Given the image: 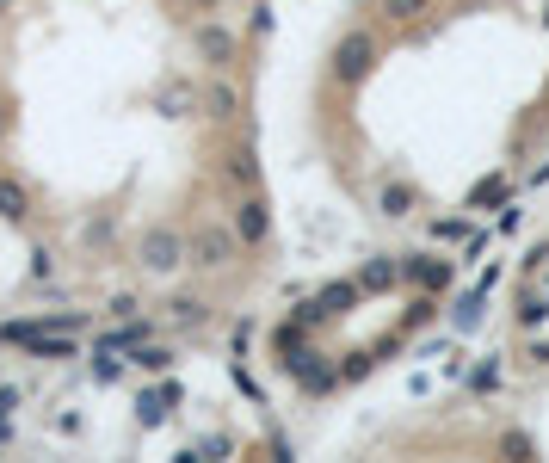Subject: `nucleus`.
Returning a JSON list of instances; mask_svg holds the SVG:
<instances>
[{
  "instance_id": "obj_1",
  "label": "nucleus",
  "mask_w": 549,
  "mask_h": 463,
  "mask_svg": "<svg viewBox=\"0 0 549 463\" xmlns=\"http://www.w3.org/2000/svg\"><path fill=\"white\" fill-rule=\"evenodd\" d=\"M358 297H364V284L358 278H340V284H327V291H315L303 309H290L303 328H321V322H340V315H352L358 309Z\"/></svg>"
},
{
  "instance_id": "obj_2",
  "label": "nucleus",
  "mask_w": 549,
  "mask_h": 463,
  "mask_svg": "<svg viewBox=\"0 0 549 463\" xmlns=\"http://www.w3.org/2000/svg\"><path fill=\"white\" fill-rule=\"evenodd\" d=\"M136 260H142V272L173 278L192 254H186V235H179V229H149V235H142V247H136Z\"/></svg>"
},
{
  "instance_id": "obj_3",
  "label": "nucleus",
  "mask_w": 549,
  "mask_h": 463,
  "mask_svg": "<svg viewBox=\"0 0 549 463\" xmlns=\"http://www.w3.org/2000/svg\"><path fill=\"white\" fill-rule=\"evenodd\" d=\"M371 68H377V38H371V31H346V38L334 44V81L358 87Z\"/></svg>"
},
{
  "instance_id": "obj_4",
  "label": "nucleus",
  "mask_w": 549,
  "mask_h": 463,
  "mask_svg": "<svg viewBox=\"0 0 549 463\" xmlns=\"http://www.w3.org/2000/svg\"><path fill=\"white\" fill-rule=\"evenodd\" d=\"M235 241H241V235H229V229H198V235L186 241V254H192V266H204V272H223V266L235 260Z\"/></svg>"
},
{
  "instance_id": "obj_5",
  "label": "nucleus",
  "mask_w": 549,
  "mask_h": 463,
  "mask_svg": "<svg viewBox=\"0 0 549 463\" xmlns=\"http://www.w3.org/2000/svg\"><path fill=\"white\" fill-rule=\"evenodd\" d=\"M494 284H500V266H488L482 278H475V291H463V303L451 309V328H457V334H475V328H482V315H488V291H494Z\"/></svg>"
},
{
  "instance_id": "obj_6",
  "label": "nucleus",
  "mask_w": 549,
  "mask_h": 463,
  "mask_svg": "<svg viewBox=\"0 0 549 463\" xmlns=\"http://www.w3.org/2000/svg\"><path fill=\"white\" fill-rule=\"evenodd\" d=\"M408 278V266H401V254H371L358 266V284H364V297H383V291H395V284Z\"/></svg>"
},
{
  "instance_id": "obj_7",
  "label": "nucleus",
  "mask_w": 549,
  "mask_h": 463,
  "mask_svg": "<svg viewBox=\"0 0 549 463\" xmlns=\"http://www.w3.org/2000/svg\"><path fill=\"white\" fill-rule=\"evenodd\" d=\"M192 44H198V56H204L210 68H235V56H241V44L229 38L223 25H192Z\"/></svg>"
},
{
  "instance_id": "obj_8",
  "label": "nucleus",
  "mask_w": 549,
  "mask_h": 463,
  "mask_svg": "<svg viewBox=\"0 0 549 463\" xmlns=\"http://www.w3.org/2000/svg\"><path fill=\"white\" fill-rule=\"evenodd\" d=\"M235 235L247 241V247H260L266 235H272V210H266V198H241V210H235Z\"/></svg>"
},
{
  "instance_id": "obj_9",
  "label": "nucleus",
  "mask_w": 549,
  "mask_h": 463,
  "mask_svg": "<svg viewBox=\"0 0 549 463\" xmlns=\"http://www.w3.org/2000/svg\"><path fill=\"white\" fill-rule=\"evenodd\" d=\"M173 402H179V383H167V389H142V396H136V426H142V433H155V426L173 414Z\"/></svg>"
},
{
  "instance_id": "obj_10",
  "label": "nucleus",
  "mask_w": 549,
  "mask_h": 463,
  "mask_svg": "<svg viewBox=\"0 0 549 463\" xmlns=\"http://www.w3.org/2000/svg\"><path fill=\"white\" fill-rule=\"evenodd\" d=\"M401 266H408V278L420 284V291H445V284H451V260H432V254H401Z\"/></svg>"
},
{
  "instance_id": "obj_11",
  "label": "nucleus",
  "mask_w": 549,
  "mask_h": 463,
  "mask_svg": "<svg viewBox=\"0 0 549 463\" xmlns=\"http://www.w3.org/2000/svg\"><path fill=\"white\" fill-rule=\"evenodd\" d=\"M25 217H31V192H25V180L0 173V223H25Z\"/></svg>"
},
{
  "instance_id": "obj_12",
  "label": "nucleus",
  "mask_w": 549,
  "mask_h": 463,
  "mask_svg": "<svg viewBox=\"0 0 549 463\" xmlns=\"http://www.w3.org/2000/svg\"><path fill=\"white\" fill-rule=\"evenodd\" d=\"M192 105H198V93H192V81H167V87L155 93V112H161V118H186V112H192Z\"/></svg>"
},
{
  "instance_id": "obj_13",
  "label": "nucleus",
  "mask_w": 549,
  "mask_h": 463,
  "mask_svg": "<svg viewBox=\"0 0 549 463\" xmlns=\"http://www.w3.org/2000/svg\"><path fill=\"white\" fill-rule=\"evenodd\" d=\"M130 365H136V371H149V377H167V371H173V352H167V346H149V340H136V346H130Z\"/></svg>"
},
{
  "instance_id": "obj_14",
  "label": "nucleus",
  "mask_w": 549,
  "mask_h": 463,
  "mask_svg": "<svg viewBox=\"0 0 549 463\" xmlns=\"http://www.w3.org/2000/svg\"><path fill=\"white\" fill-rule=\"evenodd\" d=\"M377 204H383V217H408V210H414V186L408 180H383Z\"/></svg>"
},
{
  "instance_id": "obj_15",
  "label": "nucleus",
  "mask_w": 549,
  "mask_h": 463,
  "mask_svg": "<svg viewBox=\"0 0 549 463\" xmlns=\"http://www.w3.org/2000/svg\"><path fill=\"white\" fill-rule=\"evenodd\" d=\"M488 204H506V173H488V180L469 186V210H488Z\"/></svg>"
},
{
  "instance_id": "obj_16",
  "label": "nucleus",
  "mask_w": 549,
  "mask_h": 463,
  "mask_svg": "<svg viewBox=\"0 0 549 463\" xmlns=\"http://www.w3.org/2000/svg\"><path fill=\"white\" fill-rule=\"evenodd\" d=\"M204 105H210V118H241V99H235L229 81H216V87L204 93Z\"/></svg>"
},
{
  "instance_id": "obj_17",
  "label": "nucleus",
  "mask_w": 549,
  "mask_h": 463,
  "mask_svg": "<svg viewBox=\"0 0 549 463\" xmlns=\"http://www.w3.org/2000/svg\"><path fill=\"white\" fill-rule=\"evenodd\" d=\"M173 322H179V328H204V322H210V303H198V297H173Z\"/></svg>"
},
{
  "instance_id": "obj_18",
  "label": "nucleus",
  "mask_w": 549,
  "mask_h": 463,
  "mask_svg": "<svg viewBox=\"0 0 549 463\" xmlns=\"http://www.w3.org/2000/svg\"><path fill=\"white\" fill-rule=\"evenodd\" d=\"M543 322H549V291H543V297L525 291V297H519V328H543Z\"/></svg>"
},
{
  "instance_id": "obj_19",
  "label": "nucleus",
  "mask_w": 549,
  "mask_h": 463,
  "mask_svg": "<svg viewBox=\"0 0 549 463\" xmlns=\"http://www.w3.org/2000/svg\"><path fill=\"white\" fill-rule=\"evenodd\" d=\"M469 389H475V396H494V389H500V359H494V352L469 371Z\"/></svg>"
},
{
  "instance_id": "obj_20",
  "label": "nucleus",
  "mask_w": 549,
  "mask_h": 463,
  "mask_svg": "<svg viewBox=\"0 0 549 463\" xmlns=\"http://www.w3.org/2000/svg\"><path fill=\"white\" fill-rule=\"evenodd\" d=\"M229 180H235V186H253V180H260V161H253L247 149H235V155H229Z\"/></svg>"
},
{
  "instance_id": "obj_21",
  "label": "nucleus",
  "mask_w": 549,
  "mask_h": 463,
  "mask_svg": "<svg viewBox=\"0 0 549 463\" xmlns=\"http://www.w3.org/2000/svg\"><path fill=\"white\" fill-rule=\"evenodd\" d=\"M25 346H31V359H75V346H68V340H44V334H31Z\"/></svg>"
},
{
  "instance_id": "obj_22",
  "label": "nucleus",
  "mask_w": 549,
  "mask_h": 463,
  "mask_svg": "<svg viewBox=\"0 0 549 463\" xmlns=\"http://www.w3.org/2000/svg\"><path fill=\"white\" fill-rule=\"evenodd\" d=\"M426 7H432V0H383V13H389V19H420Z\"/></svg>"
},
{
  "instance_id": "obj_23",
  "label": "nucleus",
  "mask_w": 549,
  "mask_h": 463,
  "mask_svg": "<svg viewBox=\"0 0 549 463\" xmlns=\"http://www.w3.org/2000/svg\"><path fill=\"white\" fill-rule=\"evenodd\" d=\"M432 241H469V223H463V217H445V223H432Z\"/></svg>"
},
{
  "instance_id": "obj_24",
  "label": "nucleus",
  "mask_w": 549,
  "mask_h": 463,
  "mask_svg": "<svg viewBox=\"0 0 549 463\" xmlns=\"http://www.w3.org/2000/svg\"><path fill=\"white\" fill-rule=\"evenodd\" d=\"M93 377H99V383H118V377H124V365H118V359H105V352H99V365H93Z\"/></svg>"
},
{
  "instance_id": "obj_25",
  "label": "nucleus",
  "mask_w": 549,
  "mask_h": 463,
  "mask_svg": "<svg viewBox=\"0 0 549 463\" xmlns=\"http://www.w3.org/2000/svg\"><path fill=\"white\" fill-rule=\"evenodd\" d=\"M500 451H506V457H531V439H525V433H506Z\"/></svg>"
},
{
  "instance_id": "obj_26",
  "label": "nucleus",
  "mask_w": 549,
  "mask_h": 463,
  "mask_svg": "<svg viewBox=\"0 0 549 463\" xmlns=\"http://www.w3.org/2000/svg\"><path fill=\"white\" fill-rule=\"evenodd\" d=\"M488 254V235L482 229H469V241H463V260H482Z\"/></svg>"
},
{
  "instance_id": "obj_27",
  "label": "nucleus",
  "mask_w": 549,
  "mask_h": 463,
  "mask_svg": "<svg viewBox=\"0 0 549 463\" xmlns=\"http://www.w3.org/2000/svg\"><path fill=\"white\" fill-rule=\"evenodd\" d=\"M519 223H525V210H519V204H500V235H512Z\"/></svg>"
},
{
  "instance_id": "obj_28",
  "label": "nucleus",
  "mask_w": 549,
  "mask_h": 463,
  "mask_svg": "<svg viewBox=\"0 0 549 463\" xmlns=\"http://www.w3.org/2000/svg\"><path fill=\"white\" fill-rule=\"evenodd\" d=\"M364 371H371V352H352V365H346V371H340V377H346V383H352V377H364Z\"/></svg>"
},
{
  "instance_id": "obj_29",
  "label": "nucleus",
  "mask_w": 549,
  "mask_h": 463,
  "mask_svg": "<svg viewBox=\"0 0 549 463\" xmlns=\"http://www.w3.org/2000/svg\"><path fill=\"white\" fill-rule=\"evenodd\" d=\"M13 408H19V389H13V383H0V414H13Z\"/></svg>"
},
{
  "instance_id": "obj_30",
  "label": "nucleus",
  "mask_w": 549,
  "mask_h": 463,
  "mask_svg": "<svg viewBox=\"0 0 549 463\" xmlns=\"http://www.w3.org/2000/svg\"><path fill=\"white\" fill-rule=\"evenodd\" d=\"M537 365H549V340H543V346H537Z\"/></svg>"
},
{
  "instance_id": "obj_31",
  "label": "nucleus",
  "mask_w": 549,
  "mask_h": 463,
  "mask_svg": "<svg viewBox=\"0 0 549 463\" xmlns=\"http://www.w3.org/2000/svg\"><path fill=\"white\" fill-rule=\"evenodd\" d=\"M7 433H13V426H7V414H0V445H7Z\"/></svg>"
},
{
  "instance_id": "obj_32",
  "label": "nucleus",
  "mask_w": 549,
  "mask_h": 463,
  "mask_svg": "<svg viewBox=\"0 0 549 463\" xmlns=\"http://www.w3.org/2000/svg\"><path fill=\"white\" fill-rule=\"evenodd\" d=\"M7 124H13V118H7V105H0V136H7Z\"/></svg>"
},
{
  "instance_id": "obj_33",
  "label": "nucleus",
  "mask_w": 549,
  "mask_h": 463,
  "mask_svg": "<svg viewBox=\"0 0 549 463\" xmlns=\"http://www.w3.org/2000/svg\"><path fill=\"white\" fill-rule=\"evenodd\" d=\"M7 7H13V0H0V13H7Z\"/></svg>"
},
{
  "instance_id": "obj_34",
  "label": "nucleus",
  "mask_w": 549,
  "mask_h": 463,
  "mask_svg": "<svg viewBox=\"0 0 549 463\" xmlns=\"http://www.w3.org/2000/svg\"><path fill=\"white\" fill-rule=\"evenodd\" d=\"M543 25H549V13H543Z\"/></svg>"
}]
</instances>
